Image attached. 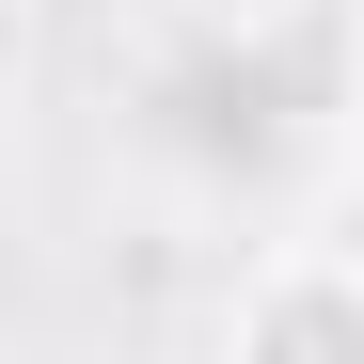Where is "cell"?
Masks as SVG:
<instances>
[{
  "instance_id": "obj_2",
  "label": "cell",
  "mask_w": 364,
  "mask_h": 364,
  "mask_svg": "<svg viewBox=\"0 0 364 364\" xmlns=\"http://www.w3.org/2000/svg\"><path fill=\"white\" fill-rule=\"evenodd\" d=\"M16 80H32V0H0V111H16Z\"/></svg>"
},
{
  "instance_id": "obj_1",
  "label": "cell",
  "mask_w": 364,
  "mask_h": 364,
  "mask_svg": "<svg viewBox=\"0 0 364 364\" xmlns=\"http://www.w3.org/2000/svg\"><path fill=\"white\" fill-rule=\"evenodd\" d=\"M222 348L237 364H348L364 348V254L317 222V237H269L222 301Z\"/></svg>"
}]
</instances>
